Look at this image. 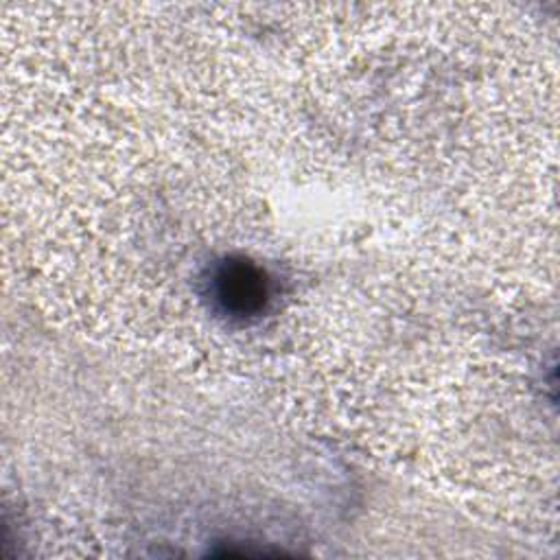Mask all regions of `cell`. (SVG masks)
<instances>
[{"label":"cell","mask_w":560,"mask_h":560,"mask_svg":"<svg viewBox=\"0 0 560 560\" xmlns=\"http://www.w3.org/2000/svg\"><path fill=\"white\" fill-rule=\"evenodd\" d=\"M214 300L234 315H252L267 300L262 273L245 262H225L214 273Z\"/></svg>","instance_id":"1"}]
</instances>
